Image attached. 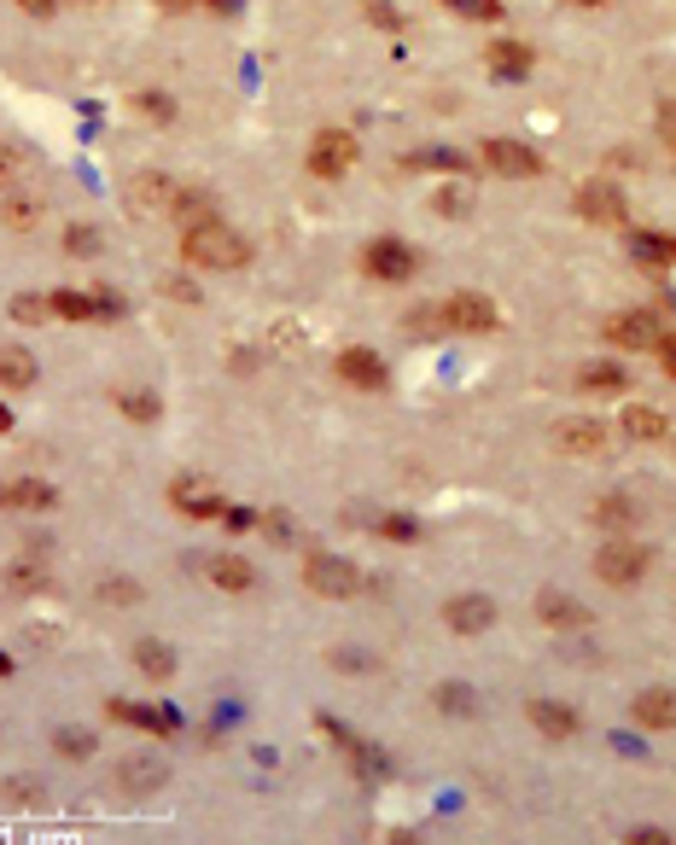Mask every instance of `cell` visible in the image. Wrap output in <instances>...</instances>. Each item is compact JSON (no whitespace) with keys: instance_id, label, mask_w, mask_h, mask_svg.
I'll list each match as a JSON object with an SVG mask.
<instances>
[{"instance_id":"6da1fadb","label":"cell","mask_w":676,"mask_h":845,"mask_svg":"<svg viewBox=\"0 0 676 845\" xmlns=\"http://www.w3.org/2000/svg\"><path fill=\"white\" fill-rule=\"evenodd\" d=\"M181 257H187L193 269H239V263H245V239L234 228H222V222H204V228H187Z\"/></svg>"},{"instance_id":"7a4b0ae2","label":"cell","mask_w":676,"mask_h":845,"mask_svg":"<svg viewBox=\"0 0 676 845\" xmlns=\"http://www.w3.org/2000/svg\"><path fill=\"white\" fill-rule=\"evenodd\" d=\"M303 584H310L315 595H326V601H344V595L362 589V571L351 560H333V554H310V566H303Z\"/></svg>"},{"instance_id":"3957f363","label":"cell","mask_w":676,"mask_h":845,"mask_svg":"<svg viewBox=\"0 0 676 845\" xmlns=\"http://www.w3.org/2000/svg\"><path fill=\"white\" fill-rule=\"evenodd\" d=\"M362 263H367V275L385 280V286H403V280H415V275H420V257L408 252L403 239H374Z\"/></svg>"},{"instance_id":"277c9868","label":"cell","mask_w":676,"mask_h":845,"mask_svg":"<svg viewBox=\"0 0 676 845\" xmlns=\"http://www.w3.org/2000/svg\"><path fill=\"white\" fill-rule=\"evenodd\" d=\"M438 315H443V327H455V333H496V303H490V298H473V292L449 298Z\"/></svg>"},{"instance_id":"5b68a950","label":"cell","mask_w":676,"mask_h":845,"mask_svg":"<svg viewBox=\"0 0 676 845\" xmlns=\"http://www.w3.org/2000/svg\"><path fill=\"white\" fill-rule=\"evenodd\" d=\"M484 163L496 175H514V181H525V175H543V158L525 147V140H484Z\"/></svg>"},{"instance_id":"8992f818","label":"cell","mask_w":676,"mask_h":845,"mask_svg":"<svg viewBox=\"0 0 676 845\" xmlns=\"http://www.w3.org/2000/svg\"><path fill=\"white\" fill-rule=\"evenodd\" d=\"M351 163H356V140H351V135H339V129H321V135H315V147H310V170H315V175L333 181V175L351 170Z\"/></svg>"},{"instance_id":"52a82bcc","label":"cell","mask_w":676,"mask_h":845,"mask_svg":"<svg viewBox=\"0 0 676 845\" xmlns=\"http://www.w3.org/2000/svg\"><path fill=\"white\" fill-rule=\"evenodd\" d=\"M607 339L624 344V350H659V315H647V309L612 315V321H607Z\"/></svg>"},{"instance_id":"ba28073f","label":"cell","mask_w":676,"mask_h":845,"mask_svg":"<svg viewBox=\"0 0 676 845\" xmlns=\"http://www.w3.org/2000/svg\"><path fill=\"white\" fill-rule=\"evenodd\" d=\"M170 502L187 513V520H222V513H228V502L216 496V484H198V479H175Z\"/></svg>"},{"instance_id":"9c48e42d","label":"cell","mask_w":676,"mask_h":845,"mask_svg":"<svg viewBox=\"0 0 676 845\" xmlns=\"http://www.w3.org/2000/svg\"><path fill=\"white\" fill-rule=\"evenodd\" d=\"M339 379H351V385H362V391H385V379H391V367H385V356L379 350H344L339 356Z\"/></svg>"},{"instance_id":"30bf717a","label":"cell","mask_w":676,"mask_h":845,"mask_svg":"<svg viewBox=\"0 0 676 845\" xmlns=\"http://www.w3.org/2000/svg\"><path fill=\"white\" fill-rule=\"evenodd\" d=\"M490 618H496V601H490V595H455V601L443 607V624L455 630V635L490 630Z\"/></svg>"},{"instance_id":"8fae6325","label":"cell","mask_w":676,"mask_h":845,"mask_svg":"<svg viewBox=\"0 0 676 845\" xmlns=\"http://www.w3.org/2000/svg\"><path fill=\"white\" fill-rule=\"evenodd\" d=\"M595 571H601V584H636V577L647 571V554L630 548V543H607L595 554Z\"/></svg>"},{"instance_id":"7c38bea8","label":"cell","mask_w":676,"mask_h":845,"mask_svg":"<svg viewBox=\"0 0 676 845\" xmlns=\"http://www.w3.org/2000/svg\"><path fill=\"white\" fill-rule=\"evenodd\" d=\"M175 193H181V188H175L170 175H135V181H129V204H135L140 216H147V211H152V216H170V211H175Z\"/></svg>"},{"instance_id":"4fadbf2b","label":"cell","mask_w":676,"mask_h":845,"mask_svg":"<svg viewBox=\"0 0 676 845\" xmlns=\"http://www.w3.org/2000/svg\"><path fill=\"white\" fill-rule=\"evenodd\" d=\"M578 211L589 216V222H607V228H624V193L619 188H607V181H589V188L578 193Z\"/></svg>"},{"instance_id":"5bb4252c","label":"cell","mask_w":676,"mask_h":845,"mask_svg":"<svg viewBox=\"0 0 676 845\" xmlns=\"http://www.w3.org/2000/svg\"><path fill=\"white\" fill-rule=\"evenodd\" d=\"M0 507L47 513V507H58V490H53V484H41V479H7V484H0Z\"/></svg>"},{"instance_id":"9a60e30c","label":"cell","mask_w":676,"mask_h":845,"mask_svg":"<svg viewBox=\"0 0 676 845\" xmlns=\"http://www.w3.org/2000/svg\"><path fill=\"white\" fill-rule=\"evenodd\" d=\"M530 724H537L548 740H571L578 735V712L560 706V699H530Z\"/></svg>"},{"instance_id":"2e32d148","label":"cell","mask_w":676,"mask_h":845,"mask_svg":"<svg viewBox=\"0 0 676 845\" xmlns=\"http://www.w3.org/2000/svg\"><path fill=\"white\" fill-rule=\"evenodd\" d=\"M555 438H560L566 456H601V449H607V426L601 420H566Z\"/></svg>"},{"instance_id":"e0dca14e","label":"cell","mask_w":676,"mask_h":845,"mask_svg":"<svg viewBox=\"0 0 676 845\" xmlns=\"http://www.w3.org/2000/svg\"><path fill=\"white\" fill-rule=\"evenodd\" d=\"M204 577H211L216 589H234V595H245L257 584V571L239 560V554H216V560H204Z\"/></svg>"},{"instance_id":"ac0fdd59","label":"cell","mask_w":676,"mask_h":845,"mask_svg":"<svg viewBox=\"0 0 676 845\" xmlns=\"http://www.w3.org/2000/svg\"><path fill=\"white\" fill-rule=\"evenodd\" d=\"M636 724L642 729H676V694L670 688H647L636 699Z\"/></svg>"},{"instance_id":"d6986e66","label":"cell","mask_w":676,"mask_h":845,"mask_svg":"<svg viewBox=\"0 0 676 845\" xmlns=\"http://www.w3.org/2000/svg\"><path fill=\"white\" fill-rule=\"evenodd\" d=\"M484 58H490V71H496L502 82L530 76V47H525V41H496V47H490Z\"/></svg>"},{"instance_id":"ffe728a7","label":"cell","mask_w":676,"mask_h":845,"mask_svg":"<svg viewBox=\"0 0 676 845\" xmlns=\"http://www.w3.org/2000/svg\"><path fill=\"white\" fill-rule=\"evenodd\" d=\"M0 385H7V391L35 385V356L24 344H0Z\"/></svg>"},{"instance_id":"44dd1931","label":"cell","mask_w":676,"mask_h":845,"mask_svg":"<svg viewBox=\"0 0 676 845\" xmlns=\"http://www.w3.org/2000/svg\"><path fill=\"white\" fill-rule=\"evenodd\" d=\"M106 712L117 717V724H135V729H152V735H170L175 729L170 712H147V706H135V699H111Z\"/></svg>"},{"instance_id":"7402d4cb","label":"cell","mask_w":676,"mask_h":845,"mask_svg":"<svg viewBox=\"0 0 676 845\" xmlns=\"http://www.w3.org/2000/svg\"><path fill=\"white\" fill-rule=\"evenodd\" d=\"M0 222H7L12 234H30L35 222H41V199H35V193H24V188H12V199L0 204Z\"/></svg>"},{"instance_id":"603a6c76","label":"cell","mask_w":676,"mask_h":845,"mask_svg":"<svg viewBox=\"0 0 676 845\" xmlns=\"http://www.w3.org/2000/svg\"><path fill=\"white\" fill-rule=\"evenodd\" d=\"M630 252H636V263H647V269H665V263H676V239L670 234H636Z\"/></svg>"},{"instance_id":"cb8c5ba5","label":"cell","mask_w":676,"mask_h":845,"mask_svg":"<svg viewBox=\"0 0 676 845\" xmlns=\"http://www.w3.org/2000/svg\"><path fill=\"white\" fill-rule=\"evenodd\" d=\"M163 776H170V770H163L158 758H129V764H122V788H129V793H152V788H163Z\"/></svg>"},{"instance_id":"d4e9b609","label":"cell","mask_w":676,"mask_h":845,"mask_svg":"<svg viewBox=\"0 0 676 845\" xmlns=\"http://www.w3.org/2000/svg\"><path fill=\"white\" fill-rule=\"evenodd\" d=\"M537 607H543V624H555V630H578L583 618H589V612H583L578 601H566V595H555V589H548V595H543Z\"/></svg>"},{"instance_id":"484cf974","label":"cell","mask_w":676,"mask_h":845,"mask_svg":"<svg viewBox=\"0 0 676 845\" xmlns=\"http://www.w3.org/2000/svg\"><path fill=\"white\" fill-rule=\"evenodd\" d=\"M630 385V374L619 362H595V367H583V391H595V397H619V391Z\"/></svg>"},{"instance_id":"4316f807","label":"cell","mask_w":676,"mask_h":845,"mask_svg":"<svg viewBox=\"0 0 676 845\" xmlns=\"http://www.w3.org/2000/svg\"><path fill=\"white\" fill-rule=\"evenodd\" d=\"M619 426L630 431V438H642V443H659L670 420H665V415H653V408H630V415H624Z\"/></svg>"},{"instance_id":"83f0119b","label":"cell","mask_w":676,"mask_h":845,"mask_svg":"<svg viewBox=\"0 0 676 845\" xmlns=\"http://www.w3.org/2000/svg\"><path fill=\"white\" fill-rule=\"evenodd\" d=\"M24 175H30V152H24V147H7V140H0V193H12Z\"/></svg>"},{"instance_id":"f1b7e54d","label":"cell","mask_w":676,"mask_h":845,"mask_svg":"<svg viewBox=\"0 0 676 845\" xmlns=\"http://www.w3.org/2000/svg\"><path fill=\"white\" fill-rule=\"evenodd\" d=\"M47 309H53V315H65V321H88V315H106L111 303H94V298H82V292H58Z\"/></svg>"},{"instance_id":"f546056e","label":"cell","mask_w":676,"mask_h":845,"mask_svg":"<svg viewBox=\"0 0 676 845\" xmlns=\"http://www.w3.org/2000/svg\"><path fill=\"white\" fill-rule=\"evenodd\" d=\"M170 216H181L187 228H204V222H216V204L204 199V193H175V211Z\"/></svg>"},{"instance_id":"4dcf8cb0","label":"cell","mask_w":676,"mask_h":845,"mask_svg":"<svg viewBox=\"0 0 676 845\" xmlns=\"http://www.w3.org/2000/svg\"><path fill=\"white\" fill-rule=\"evenodd\" d=\"M117 408H122L129 420H147V426L163 415V403L152 397V391H117Z\"/></svg>"},{"instance_id":"1f68e13d","label":"cell","mask_w":676,"mask_h":845,"mask_svg":"<svg viewBox=\"0 0 676 845\" xmlns=\"http://www.w3.org/2000/svg\"><path fill=\"white\" fill-rule=\"evenodd\" d=\"M135 665L147 671V676H170V671H175V653L163 648V642H140V648H135Z\"/></svg>"},{"instance_id":"d6a6232c","label":"cell","mask_w":676,"mask_h":845,"mask_svg":"<svg viewBox=\"0 0 676 845\" xmlns=\"http://www.w3.org/2000/svg\"><path fill=\"white\" fill-rule=\"evenodd\" d=\"M630 520H636V507H630V496H601V502H595V525H607V531H624Z\"/></svg>"},{"instance_id":"836d02e7","label":"cell","mask_w":676,"mask_h":845,"mask_svg":"<svg viewBox=\"0 0 676 845\" xmlns=\"http://www.w3.org/2000/svg\"><path fill=\"white\" fill-rule=\"evenodd\" d=\"M432 699H438L449 717H466V712H473V688H466V683H443Z\"/></svg>"},{"instance_id":"e575fe53","label":"cell","mask_w":676,"mask_h":845,"mask_svg":"<svg viewBox=\"0 0 676 845\" xmlns=\"http://www.w3.org/2000/svg\"><path fill=\"white\" fill-rule=\"evenodd\" d=\"M379 537H391V543H415V537H420V525L408 520V513H385V520H379Z\"/></svg>"},{"instance_id":"d590c367","label":"cell","mask_w":676,"mask_h":845,"mask_svg":"<svg viewBox=\"0 0 676 845\" xmlns=\"http://www.w3.org/2000/svg\"><path fill=\"white\" fill-rule=\"evenodd\" d=\"M53 747L65 752V758H88V752H94V740L82 735V729H58V735H53Z\"/></svg>"},{"instance_id":"8d00e7d4","label":"cell","mask_w":676,"mask_h":845,"mask_svg":"<svg viewBox=\"0 0 676 845\" xmlns=\"http://www.w3.org/2000/svg\"><path fill=\"white\" fill-rule=\"evenodd\" d=\"M443 7H455L461 18H502V0H443Z\"/></svg>"},{"instance_id":"74e56055","label":"cell","mask_w":676,"mask_h":845,"mask_svg":"<svg viewBox=\"0 0 676 845\" xmlns=\"http://www.w3.org/2000/svg\"><path fill=\"white\" fill-rule=\"evenodd\" d=\"M65 252H71V257H94V252H99V234H94V228H71V234H65Z\"/></svg>"},{"instance_id":"f35d334b","label":"cell","mask_w":676,"mask_h":845,"mask_svg":"<svg viewBox=\"0 0 676 845\" xmlns=\"http://www.w3.org/2000/svg\"><path fill=\"white\" fill-rule=\"evenodd\" d=\"M12 315H18V321H41V315H53V309L41 303V298H18V303H12Z\"/></svg>"},{"instance_id":"ab89813d","label":"cell","mask_w":676,"mask_h":845,"mask_svg":"<svg viewBox=\"0 0 676 845\" xmlns=\"http://www.w3.org/2000/svg\"><path fill=\"white\" fill-rule=\"evenodd\" d=\"M659 140H665V147H676V99H665V106H659Z\"/></svg>"},{"instance_id":"60d3db41","label":"cell","mask_w":676,"mask_h":845,"mask_svg":"<svg viewBox=\"0 0 676 845\" xmlns=\"http://www.w3.org/2000/svg\"><path fill=\"white\" fill-rule=\"evenodd\" d=\"M659 367H665V379H676V333L659 339Z\"/></svg>"},{"instance_id":"b9f144b4","label":"cell","mask_w":676,"mask_h":845,"mask_svg":"<svg viewBox=\"0 0 676 845\" xmlns=\"http://www.w3.org/2000/svg\"><path fill=\"white\" fill-rule=\"evenodd\" d=\"M140 111H147V117H170L175 106H170L163 94H140Z\"/></svg>"},{"instance_id":"7bdbcfd3","label":"cell","mask_w":676,"mask_h":845,"mask_svg":"<svg viewBox=\"0 0 676 845\" xmlns=\"http://www.w3.org/2000/svg\"><path fill=\"white\" fill-rule=\"evenodd\" d=\"M222 525H228V531H251V525H257V513H245V507H228V513H222Z\"/></svg>"},{"instance_id":"ee69618b","label":"cell","mask_w":676,"mask_h":845,"mask_svg":"<svg viewBox=\"0 0 676 845\" xmlns=\"http://www.w3.org/2000/svg\"><path fill=\"white\" fill-rule=\"evenodd\" d=\"M7 799H18V805H30V799H35V781H7Z\"/></svg>"},{"instance_id":"f6af8a7d","label":"cell","mask_w":676,"mask_h":845,"mask_svg":"<svg viewBox=\"0 0 676 845\" xmlns=\"http://www.w3.org/2000/svg\"><path fill=\"white\" fill-rule=\"evenodd\" d=\"M18 7H24L30 18H47V12H58V0H18Z\"/></svg>"},{"instance_id":"bcb514c9","label":"cell","mask_w":676,"mask_h":845,"mask_svg":"<svg viewBox=\"0 0 676 845\" xmlns=\"http://www.w3.org/2000/svg\"><path fill=\"white\" fill-rule=\"evenodd\" d=\"M106 595H111V601H135L140 589H135V584H106Z\"/></svg>"},{"instance_id":"7dc6e473","label":"cell","mask_w":676,"mask_h":845,"mask_svg":"<svg viewBox=\"0 0 676 845\" xmlns=\"http://www.w3.org/2000/svg\"><path fill=\"white\" fill-rule=\"evenodd\" d=\"M163 7H170V12H187V7H198V0H163Z\"/></svg>"},{"instance_id":"c3c4849f","label":"cell","mask_w":676,"mask_h":845,"mask_svg":"<svg viewBox=\"0 0 676 845\" xmlns=\"http://www.w3.org/2000/svg\"><path fill=\"white\" fill-rule=\"evenodd\" d=\"M0 676H12V659L7 653H0Z\"/></svg>"},{"instance_id":"681fc988","label":"cell","mask_w":676,"mask_h":845,"mask_svg":"<svg viewBox=\"0 0 676 845\" xmlns=\"http://www.w3.org/2000/svg\"><path fill=\"white\" fill-rule=\"evenodd\" d=\"M0 431H12V415H7V408H0Z\"/></svg>"},{"instance_id":"f907efd6","label":"cell","mask_w":676,"mask_h":845,"mask_svg":"<svg viewBox=\"0 0 676 845\" xmlns=\"http://www.w3.org/2000/svg\"><path fill=\"white\" fill-rule=\"evenodd\" d=\"M571 7H607V0H571Z\"/></svg>"}]
</instances>
